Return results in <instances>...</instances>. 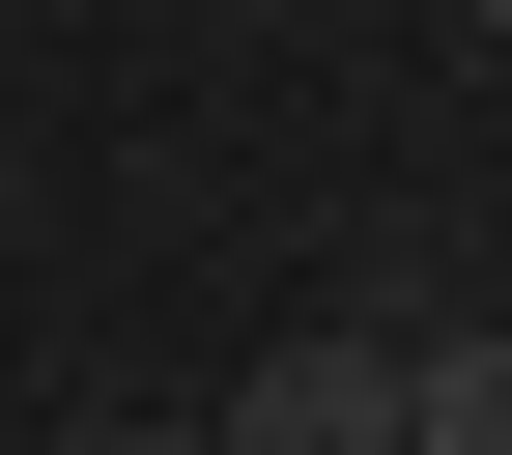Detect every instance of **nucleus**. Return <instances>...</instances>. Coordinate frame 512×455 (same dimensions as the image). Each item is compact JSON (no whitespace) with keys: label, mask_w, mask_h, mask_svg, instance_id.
<instances>
[{"label":"nucleus","mask_w":512,"mask_h":455,"mask_svg":"<svg viewBox=\"0 0 512 455\" xmlns=\"http://www.w3.org/2000/svg\"><path fill=\"white\" fill-rule=\"evenodd\" d=\"M399 455H512V313H456V342H399Z\"/></svg>","instance_id":"1"},{"label":"nucleus","mask_w":512,"mask_h":455,"mask_svg":"<svg viewBox=\"0 0 512 455\" xmlns=\"http://www.w3.org/2000/svg\"><path fill=\"white\" fill-rule=\"evenodd\" d=\"M57 455H228V427H57Z\"/></svg>","instance_id":"2"},{"label":"nucleus","mask_w":512,"mask_h":455,"mask_svg":"<svg viewBox=\"0 0 512 455\" xmlns=\"http://www.w3.org/2000/svg\"><path fill=\"white\" fill-rule=\"evenodd\" d=\"M484 57H512V0H484Z\"/></svg>","instance_id":"3"}]
</instances>
